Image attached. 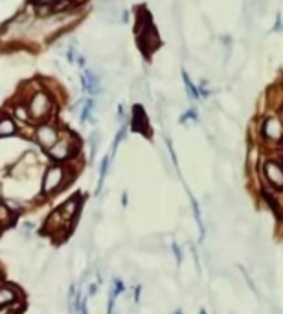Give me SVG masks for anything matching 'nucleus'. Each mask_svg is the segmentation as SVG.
Masks as SVG:
<instances>
[{
	"label": "nucleus",
	"instance_id": "obj_1",
	"mask_svg": "<svg viewBox=\"0 0 283 314\" xmlns=\"http://www.w3.org/2000/svg\"><path fill=\"white\" fill-rule=\"evenodd\" d=\"M26 107H28V112H30L32 120L45 122L46 118L51 114V110H53V99L45 90H35L30 96L28 103H26Z\"/></svg>",
	"mask_w": 283,
	"mask_h": 314
},
{
	"label": "nucleus",
	"instance_id": "obj_2",
	"mask_svg": "<svg viewBox=\"0 0 283 314\" xmlns=\"http://www.w3.org/2000/svg\"><path fill=\"white\" fill-rule=\"evenodd\" d=\"M64 184H68V169L61 164L50 166L46 169L45 180H43V193L50 195V193L59 191Z\"/></svg>",
	"mask_w": 283,
	"mask_h": 314
},
{
	"label": "nucleus",
	"instance_id": "obj_3",
	"mask_svg": "<svg viewBox=\"0 0 283 314\" xmlns=\"http://www.w3.org/2000/svg\"><path fill=\"white\" fill-rule=\"evenodd\" d=\"M74 154H76V140H74L70 135L63 136V138L59 136V140L48 149V156L55 162L68 160V158H72Z\"/></svg>",
	"mask_w": 283,
	"mask_h": 314
},
{
	"label": "nucleus",
	"instance_id": "obj_4",
	"mask_svg": "<svg viewBox=\"0 0 283 314\" xmlns=\"http://www.w3.org/2000/svg\"><path fill=\"white\" fill-rule=\"evenodd\" d=\"M263 177L270 189H283V162L269 158L263 164Z\"/></svg>",
	"mask_w": 283,
	"mask_h": 314
},
{
	"label": "nucleus",
	"instance_id": "obj_5",
	"mask_svg": "<svg viewBox=\"0 0 283 314\" xmlns=\"http://www.w3.org/2000/svg\"><path fill=\"white\" fill-rule=\"evenodd\" d=\"M261 136L270 143H282L283 141V123L278 116H267L261 123Z\"/></svg>",
	"mask_w": 283,
	"mask_h": 314
},
{
	"label": "nucleus",
	"instance_id": "obj_6",
	"mask_svg": "<svg viewBox=\"0 0 283 314\" xmlns=\"http://www.w3.org/2000/svg\"><path fill=\"white\" fill-rule=\"evenodd\" d=\"M35 140L39 141V145L43 149H48L59 140V131L55 125L51 123H41L37 129H35Z\"/></svg>",
	"mask_w": 283,
	"mask_h": 314
},
{
	"label": "nucleus",
	"instance_id": "obj_7",
	"mask_svg": "<svg viewBox=\"0 0 283 314\" xmlns=\"http://www.w3.org/2000/svg\"><path fill=\"white\" fill-rule=\"evenodd\" d=\"M79 204H81V199H79L77 195L72 197V199H68L61 206V210H59L61 217H63L66 223H72V221L77 217V213H79Z\"/></svg>",
	"mask_w": 283,
	"mask_h": 314
},
{
	"label": "nucleus",
	"instance_id": "obj_8",
	"mask_svg": "<svg viewBox=\"0 0 283 314\" xmlns=\"http://www.w3.org/2000/svg\"><path fill=\"white\" fill-rule=\"evenodd\" d=\"M158 45H160V41L156 37V32L153 30V26L140 33V46L145 53H151L153 50H156Z\"/></svg>",
	"mask_w": 283,
	"mask_h": 314
},
{
	"label": "nucleus",
	"instance_id": "obj_9",
	"mask_svg": "<svg viewBox=\"0 0 283 314\" xmlns=\"http://www.w3.org/2000/svg\"><path fill=\"white\" fill-rule=\"evenodd\" d=\"M19 302V292L11 285H0V307H9Z\"/></svg>",
	"mask_w": 283,
	"mask_h": 314
},
{
	"label": "nucleus",
	"instance_id": "obj_10",
	"mask_svg": "<svg viewBox=\"0 0 283 314\" xmlns=\"http://www.w3.org/2000/svg\"><path fill=\"white\" fill-rule=\"evenodd\" d=\"M68 224H70V223H66V221L61 217V213L53 212L50 217H48V221H46V230L51 231V233H57V231L66 230V226Z\"/></svg>",
	"mask_w": 283,
	"mask_h": 314
},
{
	"label": "nucleus",
	"instance_id": "obj_11",
	"mask_svg": "<svg viewBox=\"0 0 283 314\" xmlns=\"http://www.w3.org/2000/svg\"><path fill=\"white\" fill-rule=\"evenodd\" d=\"M17 133V125L13 122V118L0 114V138H7Z\"/></svg>",
	"mask_w": 283,
	"mask_h": 314
},
{
	"label": "nucleus",
	"instance_id": "obj_12",
	"mask_svg": "<svg viewBox=\"0 0 283 314\" xmlns=\"http://www.w3.org/2000/svg\"><path fill=\"white\" fill-rule=\"evenodd\" d=\"M13 223V212L4 202H0V228H6Z\"/></svg>",
	"mask_w": 283,
	"mask_h": 314
},
{
	"label": "nucleus",
	"instance_id": "obj_13",
	"mask_svg": "<svg viewBox=\"0 0 283 314\" xmlns=\"http://www.w3.org/2000/svg\"><path fill=\"white\" fill-rule=\"evenodd\" d=\"M13 114H15V118H17L19 122H22V123H28L30 120H32L26 105H15V107H13Z\"/></svg>",
	"mask_w": 283,
	"mask_h": 314
},
{
	"label": "nucleus",
	"instance_id": "obj_14",
	"mask_svg": "<svg viewBox=\"0 0 283 314\" xmlns=\"http://www.w3.org/2000/svg\"><path fill=\"white\" fill-rule=\"evenodd\" d=\"M109 162H110V156H105L101 162V171H99V182H97V189L96 193L101 191V186H103V180L107 177V171H109Z\"/></svg>",
	"mask_w": 283,
	"mask_h": 314
},
{
	"label": "nucleus",
	"instance_id": "obj_15",
	"mask_svg": "<svg viewBox=\"0 0 283 314\" xmlns=\"http://www.w3.org/2000/svg\"><path fill=\"white\" fill-rule=\"evenodd\" d=\"M257 160H259V149L256 145H252L250 151H248V167H250V171H256Z\"/></svg>",
	"mask_w": 283,
	"mask_h": 314
},
{
	"label": "nucleus",
	"instance_id": "obj_16",
	"mask_svg": "<svg viewBox=\"0 0 283 314\" xmlns=\"http://www.w3.org/2000/svg\"><path fill=\"white\" fill-rule=\"evenodd\" d=\"M182 77H184V81H186V89H188V92H189V96H191V97H199V90L195 89V85L191 83L189 76H188V74H182Z\"/></svg>",
	"mask_w": 283,
	"mask_h": 314
},
{
	"label": "nucleus",
	"instance_id": "obj_17",
	"mask_svg": "<svg viewBox=\"0 0 283 314\" xmlns=\"http://www.w3.org/2000/svg\"><path fill=\"white\" fill-rule=\"evenodd\" d=\"M123 136H125V127H122V131H120V133H118V136H116V140H114V145H112V153H116V149H118V145H120V143H122Z\"/></svg>",
	"mask_w": 283,
	"mask_h": 314
},
{
	"label": "nucleus",
	"instance_id": "obj_18",
	"mask_svg": "<svg viewBox=\"0 0 283 314\" xmlns=\"http://www.w3.org/2000/svg\"><path fill=\"white\" fill-rule=\"evenodd\" d=\"M97 290V285L96 283H94V285H92V287H90V294H94V292H96Z\"/></svg>",
	"mask_w": 283,
	"mask_h": 314
},
{
	"label": "nucleus",
	"instance_id": "obj_19",
	"mask_svg": "<svg viewBox=\"0 0 283 314\" xmlns=\"http://www.w3.org/2000/svg\"><path fill=\"white\" fill-rule=\"evenodd\" d=\"M200 314H206V313H204V311H200Z\"/></svg>",
	"mask_w": 283,
	"mask_h": 314
},
{
	"label": "nucleus",
	"instance_id": "obj_20",
	"mask_svg": "<svg viewBox=\"0 0 283 314\" xmlns=\"http://www.w3.org/2000/svg\"><path fill=\"white\" fill-rule=\"evenodd\" d=\"M175 314H180V313H175Z\"/></svg>",
	"mask_w": 283,
	"mask_h": 314
}]
</instances>
